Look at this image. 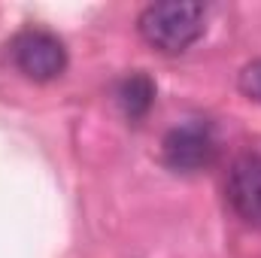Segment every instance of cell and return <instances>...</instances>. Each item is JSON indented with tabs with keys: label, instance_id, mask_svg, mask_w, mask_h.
I'll return each instance as SVG.
<instances>
[{
	"label": "cell",
	"instance_id": "cell-1",
	"mask_svg": "<svg viewBox=\"0 0 261 258\" xmlns=\"http://www.w3.org/2000/svg\"><path fill=\"white\" fill-rule=\"evenodd\" d=\"M206 21V9L195 0H164V3H149L140 18V37L164 52V55H179L186 49H192L197 40L203 37V24Z\"/></svg>",
	"mask_w": 261,
	"mask_h": 258
},
{
	"label": "cell",
	"instance_id": "cell-2",
	"mask_svg": "<svg viewBox=\"0 0 261 258\" xmlns=\"http://www.w3.org/2000/svg\"><path fill=\"white\" fill-rule=\"evenodd\" d=\"M12 61L34 82H52L67 70L64 43L40 28H28L12 40Z\"/></svg>",
	"mask_w": 261,
	"mask_h": 258
},
{
	"label": "cell",
	"instance_id": "cell-4",
	"mask_svg": "<svg viewBox=\"0 0 261 258\" xmlns=\"http://www.w3.org/2000/svg\"><path fill=\"white\" fill-rule=\"evenodd\" d=\"M225 194L231 210L243 222L261 225V152H243L234 158L228 170Z\"/></svg>",
	"mask_w": 261,
	"mask_h": 258
},
{
	"label": "cell",
	"instance_id": "cell-5",
	"mask_svg": "<svg viewBox=\"0 0 261 258\" xmlns=\"http://www.w3.org/2000/svg\"><path fill=\"white\" fill-rule=\"evenodd\" d=\"M116 97H119L122 113L128 116L130 122H140V119L152 110V104H155V82H152L143 70H134L130 76H125V79L119 82Z\"/></svg>",
	"mask_w": 261,
	"mask_h": 258
},
{
	"label": "cell",
	"instance_id": "cell-3",
	"mask_svg": "<svg viewBox=\"0 0 261 258\" xmlns=\"http://www.w3.org/2000/svg\"><path fill=\"white\" fill-rule=\"evenodd\" d=\"M216 152L219 146H216L213 128L203 122H189V125L167 131L161 143V158L176 173H195V170L210 167L216 161Z\"/></svg>",
	"mask_w": 261,
	"mask_h": 258
},
{
	"label": "cell",
	"instance_id": "cell-6",
	"mask_svg": "<svg viewBox=\"0 0 261 258\" xmlns=\"http://www.w3.org/2000/svg\"><path fill=\"white\" fill-rule=\"evenodd\" d=\"M237 85H240V91H243L249 100L261 104V58L249 61V64L240 70V76H237Z\"/></svg>",
	"mask_w": 261,
	"mask_h": 258
}]
</instances>
